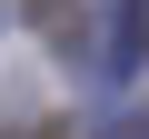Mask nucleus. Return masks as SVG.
I'll return each mask as SVG.
<instances>
[{
    "instance_id": "f257e3e1",
    "label": "nucleus",
    "mask_w": 149,
    "mask_h": 139,
    "mask_svg": "<svg viewBox=\"0 0 149 139\" xmlns=\"http://www.w3.org/2000/svg\"><path fill=\"white\" fill-rule=\"evenodd\" d=\"M30 139H70V129H60V119H50V129H30Z\"/></svg>"
}]
</instances>
